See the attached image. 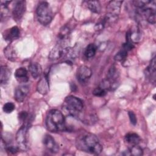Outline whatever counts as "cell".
Listing matches in <instances>:
<instances>
[{
  "mask_svg": "<svg viewBox=\"0 0 156 156\" xmlns=\"http://www.w3.org/2000/svg\"><path fill=\"white\" fill-rule=\"evenodd\" d=\"M87 8L94 13L99 14L101 11V5L98 1H85Z\"/></svg>",
  "mask_w": 156,
  "mask_h": 156,
  "instance_id": "cell-22",
  "label": "cell"
},
{
  "mask_svg": "<svg viewBox=\"0 0 156 156\" xmlns=\"http://www.w3.org/2000/svg\"><path fill=\"white\" fill-rule=\"evenodd\" d=\"M64 48H64L61 44L57 43L56 45L50 51L48 55L49 59L51 60H56L62 57Z\"/></svg>",
  "mask_w": 156,
  "mask_h": 156,
  "instance_id": "cell-15",
  "label": "cell"
},
{
  "mask_svg": "<svg viewBox=\"0 0 156 156\" xmlns=\"http://www.w3.org/2000/svg\"><path fill=\"white\" fill-rule=\"evenodd\" d=\"M125 143L130 147L138 144L141 141L140 136L135 133H129L124 137Z\"/></svg>",
  "mask_w": 156,
  "mask_h": 156,
  "instance_id": "cell-18",
  "label": "cell"
},
{
  "mask_svg": "<svg viewBox=\"0 0 156 156\" xmlns=\"http://www.w3.org/2000/svg\"><path fill=\"white\" fill-rule=\"evenodd\" d=\"M93 94L98 97H103L107 94V90L101 87V86L96 87L93 91Z\"/></svg>",
  "mask_w": 156,
  "mask_h": 156,
  "instance_id": "cell-28",
  "label": "cell"
},
{
  "mask_svg": "<svg viewBox=\"0 0 156 156\" xmlns=\"http://www.w3.org/2000/svg\"><path fill=\"white\" fill-rule=\"evenodd\" d=\"M141 37V32L136 26L132 27V29L128 31L126 34V40H130L133 43L138 42L139 40H140Z\"/></svg>",
  "mask_w": 156,
  "mask_h": 156,
  "instance_id": "cell-17",
  "label": "cell"
},
{
  "mask_svg": "<svg viewBox=\"0 0 156 156\" xmlns=\"http://www.w3.org/2000/svg\"><path fill=\"white\" fill-rule=\"evenodd\" d=\"M29 124H24L18 130L15 136V140L19 150L26 151L29 149V135L28 130Z\"/></svg>",
  "mask_w": 156,
  "mask_h": 156,
  "instance_id": "cell-5",
  "label": "cell"
},
{
  "mask_svg": "<svg viewBox=\"0 0 156 156\" xmlns=\"http://www.w3.org/2000/svg\"><path fill=\"white\" fill-rule=\"evenodd\" d=\"M69 34H70L69 27L66 25L63 26L60 29V32L58 34L57 43L61 44L64 48H66V46L68 43Z\"/></svg>",
  "mask_w": 156,
  "mask_h": 156,
  "instance_id": "cell-11",
  "label": "cell"
},
{
  "mask_svg": "<svg viewBox=\"0 0 156 156\" xmlns=\"http://www.w3.org/2000/svg\"><path fill=\"white\" fill-rule=\"evenodd\" d=\"M63 105L68 113L74 117H79L83 109V102L74 96H68L64 101Z\"/></svg>",
  "mask_w": 156,
  "mask_h": 156,
  "instance_id": "cell-3",
  "label": "cell"
},
{
  "mask_svg": "<svg viewBox=\"0 0 156 156\" xmlns=\"http://www.w3.org/2000/svg\"><path fill=\"white\" fill-rule=\"evenodd\" d=\"M92 75L91 69L87 66L81 65L79 67L76 73V77L80 83H87Z\"/></svg>",
  "mask_w": 156,
  "mask_h": 156,
  "instance_id": "cell-7",
  "label": "cell"
},
{
  "mask_svg": "<svg viewBox=\"0 0 156 156\" xmlns=\"http://www.w3.org/2000/svg\"><path fill=\"white\" fill-rule=\"evenodd\" d=\"M76 146L82 152L98 155L102 151V146L98 137L91 133L80 135L76 140Z\"/></svg>",
  "mask_w": 156,
  "mask_h": 156,
  "instance_id": "cell-1",
  "label": "cell"
},
{
  "mask_svg": "<svg viewBox=\"0 0 156 156\" xmlns=\"http://www.w3.org/2000/svg\"><path fill=\"white\" fill-rule=\"evenodd\" d=\"M4 54L5 57L10 61H15L16 58V53L15 49L12 45L7 46L4 49Z\"/></svg>",
  "mask_w": 156,
  "mask_h": 156,
  "instance_id": "cell-23",
  "label": "cell"
},
{
  "mask_svg": "<svg viewBox=\"0 0 156 156\" xmlns=\"http://www.w3.org/2000/svg\"><path fill=\"white\" fill-rule=\"evenodd\" d=\"M119 75V73L118 69L115 66L113 65L109 68L107 72L106 78L112 80H118Z\"/></svg>",
  "mask_w": 156,
  "mask_h": 156,
  "instance_id": "cell-24",
  "label": "cell"
},
{
  "mask_svg": "<svg viewBox=\"0 0 156 156\" xmlns=\"http://www.w3.org/2000/svg\"><path fill=\"white\" fill-rule=\"evenodd\" d=\"M11 1H1V19L2 20L3 18H5L9 14L8 5Z\"/></svg>",
  "mask_w": 156,
  "mask_h": 156,
  "instance_id": "cell-26",
  "label": "cell"
},
{
  "mask_svg": "<svg viewBox=\"0 0 156 156\" xmlns=\"http://www.w3.org/2000/svg\"><path fill=\"white\" fill-rule=\"evenodd\" d=\"M28 116L29 115L26 112L23 111L21 112L19 114V119L21 122H23V124H24V122L26 121V120L28 119Z\"/></svg>",
  "mask_w": 156,
  "mask_h": 156,
  "instance_id": "cell-32",
  "label": "cell"
},
{
  "mask_svg": "<svg viewBox=\"0 0 156 156\" xmlns=\"http://www.w3.org/2000/svg\"><path fill=\"white\" fill-rule=\"evenodd\" d=\"M122 4L121 1H111L107 5V13L108 15L118 17L120 12L121 7Z\"/></svg>",
  "mask_w": 156,
  "mask_h": 156,
  "instance_id": "cell-9",
  "label": "cell"
},
{
  "mask_svg": "<svg viewBox=\"0 0 156 156\" xmlns=\"http://www.w3.org/2000/svg\"><path fill=\"white\" fill-rule=\"evenodd\" d=\"M96 51V46L93 43H90L86 47L84 52V55L87 58H91L95 55Z\"/></svg>",
  "mask_w": 156,
  "mask_h": 156,
  "instance_id": "cell-25",
  "label": "cell"
},
{
  "mask_svg": "<svg viewBox=\"0 0 156 156\" xmlns=\"http://www.w3.org/2000/svg\"><path fill=\"white\" fill-rule=\"evenodd\" d=\"M43 143L45 148L50 152L57 153L58 152L59 147L58 144L56 143L55 140L53 137L49 135L46 134L43 138Z\"/></svg>",
  "mask_w": 156,
  "mask_h": 156,
  "instance_id": "cell-8",
  "label": "cell"
},
{
  "mask_svg": "<svg viewBox=\"0 0 156 156\" xmlns=\"http://www.w3.org/2000/svg\"><path fill=\"white\" fill-rule=\"evenodd\" d=\"M2 109L5 113H10L15 109V105L13 102H9L4 105Z\"/></svg>",
  "mask_w": 156,
  "mask_h": 156,
  "instance_id": "cell-29",
  "label": "cell"
},
{
  "mask_svg": "<svg viewBox=\"0 0 156 156\" xmlns=\"http://www.w3.org/2000/svg\"><path fill=\"white\" fill-rule=\"evenodd\" d=\"M143 149L142 148L137 145L130 146L127 151H124L122 154L124 155H135V156H139L143 155Z\"/></svg>",
  "mask_w": 156,
  "mask_h": 156,
  "instance_id": "cell-21",
  "label": "cell"
},
{
  "mask_svg": "<svg viewBox=\"0 0 156 156\" xmlns=\"http://www.w3.org/2000/svg\"><path fill=\"white\" fill-rule=\"evenodd\" d=\"M20 31L17 26H13L10 29L4 31L2 34L4 40L7 41L11 42L18 39L20 37Z\"/></svg>",
  "mask_w": 156,
  "mask_h": 156,
  "instance_id": "cell-12",
  "label": "cell"
},
{
  "mask_svg": "<svg viewBox=\"0 0 156 156\" xmlns=\"http://www.w3.org/2000/svg\"><path fill=\"white\" fill-rule=\"evenodd\" d=\"M37 20L39 23L47 26L51 22L53 18V13L49 5V4L46 1L40 2L36 9Z\"/></svg>",
  "mask_w": 156,
  "mask_h": 156,
  "instance_id": "cell-4",
  "label": "cell"
},
{
  "mask_svg": "<svg viewBox=\"0 0 156 156\" xmlns=\"http://www.w3.org/2000/svg\"><path fill=\"white\" fill-rule=\"evenodd\" d=\"M29 70L34 79L38 78L42 74V68L41 65L37 62L30 63L29 66Z\"/></svg>",
  "mask_w": 156,
  "mask_h": 156,
  "instance_id": "cell-19",
  "label": "cell"
},
{
  "mask_svg": "<svg viewBox=\"0 0 156 156\" xmlns=\"http://www.w3.org/2000/svg\"><path fill=\"white\" fill-rule=\"evenodd\" d=\"M37 90L39 93L43 95H45L48 93L49 91V83L48 77L46 74L41 77L38 82Z\"/></svg>",
  "mask_w": 156,
  "mask_h": 156,
  "instance_id": "cell-13",
  "label": "cell"
},
{
  "mask_svg": "<svg viewBox=\"0 0 156 156\" xmlns=\"http://www.w3.org/2000/svg\"><path fill=\"white\" fill-rule=\"evenodd\" d=\"M26 8L25 1H18L15 2L12 10V16L14 21L19 22L21 20L25 13Z\"/></svg>",
  "mask_w": 156,
  "mask_h": 156,
  "instance_id": "cell-6",
  "label": "cell"
},
{
  "mask_svg": "<svg viewBox=\"0 0 156 156\" xmlns=\"http://www.w3.org/2000/svg\"><path fill=\"white\" fill-rule=\"evenodd\" d=\"M128 115H129V119H130V121L131 124H133V126H135L136 124V122H137V119H136L135 114L133 112L129 111L128 112Z\"/></svg>",
  "mask_w": 156,
  "mask_h": 156,
  "instance_id": "cell-31",
  "label": "cell"
},
{
  "mask_svg": "<svg viewBox=\"0 0 156 156\" xmlns=\"http://www.w3.org/2000/svg\"><path fill=\"white\" fill-rule=\"evenodd\" d=\"M46 127L51 132H63L66 130L65 118L58 110H51L46 118Z\"/></svg>",
  "mask_w": 156,
  "mask_h": 156,
  "instance_id": "cell-2",
  "label": "cell"
},
{
  "mask_svg": "<svg viewBox=\"0 0 156 156\" xmlns=\"http://www.w3.org/2000/svg\"><path fill=\"white\" fill-rule=\"evenodd\" d=\"M105 22L104 20V18H102L101 20L99 21L96 24H95V26H94V29L96 30V31H99V30H102L105 26Z\"/></svg>",
  "mask_w": 156,
  "mask_h": 156,
  "instance_id": "cell-30",
  "label": "cell"
},
{
  "mask_svg": "<svg viewBox=\"0 0 156 156\" xmlns=\"http://www.w3.org/2000/svg\"><path fill=\"white\" fill-rule=\"evenodd\" d=\"M155 57H154L149 65L146 68L145 75L146 77L149 79L151 82L154 83L155 81V72H156V65H155Z\"/></svg>",
  "mask_w": 156,
  "mask_h": 156,
  "instance_id": "cell-14",
  "label": "cell"
},
{
  "mask_svg": "<svg viewBox=\"0 0 156 156\" xmlns=\"http://www.w3.org/2000/svg\"><path fill=\"white\" fill-rule=\"evenodd\" d=\"M127 51L124 49H121L115 55L114 59L116 61H122L127 56Z\"/></svg>",
  "mask_w": 156,
  "mask_h": 156,
  "instance_id": "cell-27",
  "label": "cell"
},
{
  "mask_svg": "<svg viewBox=\"0 0 156 156\" xmlns=\"http://www.w3.org/2000/svg\"><path fill=\"white\" fill-rule=\"evenodd\" d=\"M10 74L11 71L8 66L5 65L1 66L0 70V82L2 85L8 82L10 77Z\"/></svg>",
  "mask_w": 156,
  "mask_h": 156,
  "instance_id": "cell-20",
  "label": "cell"
},
{
  "mask_svg": "<svg viewBox=\"0 0 156 156\" xmlns=\"http://www.w3.org/2000/svg\"><path fill=\"white\" fill-rule=\"evenodd\" d=\"M29 93V87L26 85L18 86L14 93V98L18 102H22L26 99Z\"/></svg>",
  "mask_w": 156,
  "mask_h": 156,
  "instance_id": "cell-10",
  "label": "cell"
},
{
  "mask_svg": "<svg viewBox=\"0 0 156 156\" xmlns=\"http://www.w3.org/2000/svg\"><path fill=\"white\" fill-rule=\"evenodd\" d=\"M27 74V71L25 68L20 67L16 69L15 72V77L19 83H23L29 80Z\"/></svg>",
  "mask_w": 156,
  "mask_h": 156,
  "instance_id": "cell-16",
  "label": "cell"
}]
</instances>
